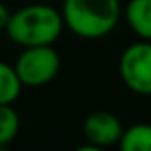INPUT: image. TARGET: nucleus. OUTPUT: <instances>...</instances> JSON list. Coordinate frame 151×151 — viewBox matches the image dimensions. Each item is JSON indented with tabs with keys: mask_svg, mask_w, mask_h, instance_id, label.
Segmentation results:
<instances>
[{
	"mask_svg": "<svg viewBox=\"0 0 151 151\" xmlns=\"http://www.w3.org/2000/svg\"><path fill=\"white\" fill-rule=\"evenodd\" d=\"M62 29L64 22L59 9L46 4H30L9 14L6 34L14 45L27 48L53 45Z\"/></svg>",
	"mask_w": 151,
	"mask_h": 151,
	"instance_id": "f257e3e1",
	"label": "nucleus"
},
{
	"mask_svg": "<svg viewBox=\"0 0 151 151\" xmlns=\"http://www.w3.org/2000/svg\"><path fill=\"white\" fill-rule=\"evenodd\" d=\"M62 22L82 39H101L119 23L123 7L119 0H64Z\"/></svg>",
	"mask_w": 151,
	"mask_h": 151,
	"instance_id": "f03ea898",
	"label": "nucleus"
},
{
	"mask_svg": "<svg viewBox=\"0 0 151 151\" xmlns=\"http://www.w3.org/2000/svg\"><path fill=\"white\" fill-rule=\"evenodd\" d=\"M23 87H43L50 84L60 69V57L52 45L27 46L14 64Z\"/></svg>",
	"mask_w": 151,
	"mask_h": 151,
	"instance_id": "7ed1b4c3",
	"label": "nucleus"
},
{
	"mask_svg": "<svg viewBox=\"0 0 151 151\" xmlns=\"http://www.w3.org/2000/svg\"><path fill=\"white\" fill-rule=\"evenodd\" d=\"M123 84L140 96H151V41H137L126 46L119 59Z\"/></svg>",
	"mask_w": 151,
	"mask_h": 151,
	"instance_id": "20e7f679",
	"label": "nucleus"
},
{
	"mask_svg": "<svg viewBox=\"0 0 151 151\" xmlns=\"http://www.w3.org/2000/svg\"><path fill=\"white\" fill-rule=\"evenodd\" d=\"M123 130L124 128H123L119 117L110 114V112H105V110H98V112L89 114L82 124V132H84L86 140L89 144L96 146L98 149L117 144Z\"/></svg>",
	"mask_w": 151,
	"mask_h": 151,
	"instance_id": "39448f33",
	"label": "nucleus"
},
{
	"mask_svg": "<svg viewBox=\"0 0 151 151\" xmlns=\"http://www.w3.org/2000/svg\"><path fill=\"white\" fill-rule=\"evenodd\" d=\"M123 16L137 37L151 41V0H128Z\"/></svg>",
	"mask_w": 151,
	"mask_h": 151,
	"instance_id": "423d86ee",
	"label": "nucleus"
},
{
	"mask_svg": "<svg viewBox=\"0 0 151 151\" xmlns=\"http://www.w3.org/2000/svg\"><path fill=\"white\" fill-rule=\"evenodd\" d=\"M117 144L123 151H151V124H132L130 128L123 130Z\"/></svg>",
	"mask_w": 151,
	"mask_h": 151,
	"instance_id": "0eeeda50",
	"label": "nucleus"
},
{
	"mask_svg": "<svg viewBox=\"0 0 151 151\" xmlns=\"http://www.w3.org/2000/svg\"><path fill=\"white\" fill-rule=\"evenodd\" d=\"M22 82L14 66L0 60V105H13L22 94Z\"/></svg>",
	"mask_w": 151,
	"mask_h": 151,
	"instance_id": "6e6552de",
	"label": "nucleus"
},
{
	"mask_svg": "<svg viewBox=\"0 0 151 151\" xmlns=\"http://www.w3.org/2000/svg\"><path fill=\"white\" fill-rule=\"evenodd\" d=\"M20 132V116L11 105H0V149L7 147Z\"/></svg>",
	"mask_w": 151,
	"mask_h": 151,
	"instance_id": "1a4fd4ad",
	"label": "nucleus"
},
{
	"mask_svg": "<svg viewBox=\"0 0 151 151\" xmlns=\"http://www.w3.org/2000/svg\"><path fill=\"white\" fill-rule=\"evenodd\" d=\"M9 9L6 4L0 2V30H6V25H7V20H9Z\"/></svg>",
	"mask_w": 151,
	"mask_h": 151,
	"instance_id": "9d476101",
	"label": "nucleus"
}]
</instances>
